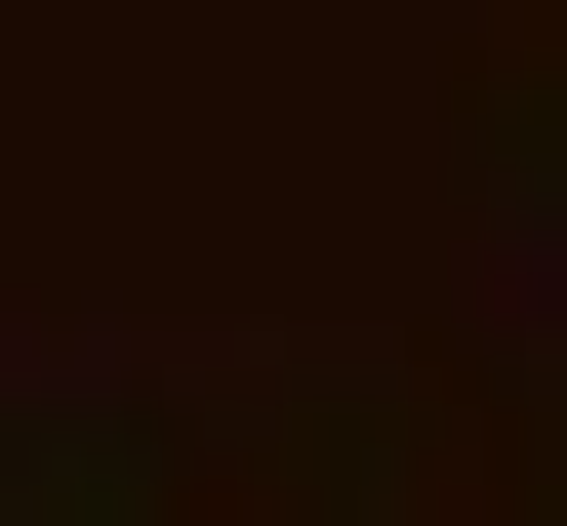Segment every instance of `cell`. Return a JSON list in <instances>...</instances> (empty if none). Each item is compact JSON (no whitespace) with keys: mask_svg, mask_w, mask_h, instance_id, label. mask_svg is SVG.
Returning <instances> with one entry per match:
<instances>
[]
</instances>
